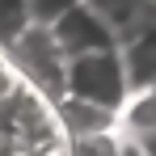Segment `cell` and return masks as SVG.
Segmentation results:
<instances>
[{
	"label": "cell",
	"instance_id": "10",
	"mask_svg": "<svg viewBox=\"0 0 156 156\" xmlns=\"http://www.w3.org/2000/svg\"><path fill=\"white\" fill-rule=\"evenodd\" d=\"M17 156H72V144H68V135L63 139H55V144H42V148H26V152Z\"/></svg>",
	"mask_w": 156,
	"mask_h": 156
},
{
	"label": "cell",
	"instance_id": "9",
	"mask_svg": "<svg viewBox=\"0 0 156 156\" xmlns=\"http://www.w3.org/2000/svg\"><path fill=\"white\" fill-rule=\"evenodd\" d=\"M76 4H84V0H26L30 21H38V26H51L55 17H63V13L76 9Z\"/></svg>",
	"mask_w": 156,
	"mask_h": 156
},
{
	"label": "cell",
	"instance_id": "3",
	"mask_svg": "<svg viewBox=\"0 0 156 156\" xmlns=\"http://www.w3.org/2000/svg\"><path fill=\"white\" fill-rule=\"evenodd\" d=\"M51 34H55L59 51L68 55V59H72V55H84V51H101V47H118V38L110 34V26H105L89 4H76V9H68L63 17H55Z\"/></svg>",
	"mask_w": 156,
	"mask_h": 156
},
{
	"label": "cell",
	"instance_id": "8",
	"mask_svg": "<svg viewBox=\"0 0 156 156\" xmlns=\"http://www.w3.org/2000/svg\"><path fill=\"white\" fill-rule=\"evenodd\" d=\"M26 26H30L26 0H0V47H9Z\"/></svg>",
	"mask_w": 156,
	"mask_h": 156
},
{
	"label": "cell",
	"instance_id": "4",
	"mask_svg": "<svg viewBox=\"0 0 156 156\" xmlns=\"http://www.w3.org/2000/svg\"><path fill=\"white\" fill-rule=\"evenodd\" d=\"M84 4L110 26V34L118 42H127L148 21H156V0H84Z\"/></svg>",
	"mask_w": 156,
	"mask_h": 156
},
{
	"label": "cell",
	"instance_id": "7",
	"mask_svg": "<svg viewBox=\"0 0 156 156\" xmlns=\"http://www.w3.org/2000/svg\"><path fill=\"white\" fill-rule=\"evenodd\" d=\"M68 144H72V156H122V127L68 135Z\"/></svg>",
	"mask_w": 156,
	"mask_h": 156
},
{
	"label": "cell",
	"instance_id": "2",
	"mask_svg": "<svg viewBox=\"0 0 156 156\" xmlns=\"http://www.w3.org/2000/svg\"><path fill=\"white\" fill-rule=\"evenodd\" d=\"M72 97L122 110V101L131 97V80H127V63L118 47H101V51H84L68 59V89Z\"/></svg>",
	"mask_w": 156,
	"mask_h": 156
},
{
	"label": "cell",
	"instance_id": "12",
	"mask_svg": "<svg viewBox=\"0 0 156 156\" xmlns=\"http://www.w3.org/2000/svg\"><path fill=\"white\" fill-rule=\"evenodd\" d=\"M122 156H148V152L139 148V139H131V135H122Z\"/></svg>",
	"mask_w": 156,
	"mask_h": 156
},
{
	"label": "cell",
	"instance_id": "6",
	"mask_svg": "<svg viewBox=\"0 0 156 156\" xmlns=\"http://www.w3.org/2000/svg\"><path fill=\"white\" fill-rule=\"evenodd\" d=\"M118 51H122V63H127L131 89H148L156 80V21H148L127 42H118Z\"/></svg>",
	"mask_w": 156,
	"mask_h": 156
},
{
	"label": "cell",
	"instance_id": "1",
	"mask_svg": "<svg viewBox=\"0 0 156 156\" xmlns=\"http://www.w3.org/2000/svg\"><path fill=\"white\" fill-rule=\"evenodd\" d=\"M4 51H9V59H13V68H17L38 93H47L51 101L63 97V89H68V55L59 51L51 26L30 21Z\"/></svg>",
	"mask_w": 156,
	"mask_h": 156
},
{
	"label": "cell",
	"instance_id": "5",
	"mask_svg": "<svg viewBox=\"0 0 156 156\" xmlns=\"http://www.w3.org/2000/svg\"><path fill=\"white\" fill-rule=\"evenodd\" d=\"M59 122L68 135H89V131H105V127H118V110H110V105H97V101H84V97H72V93H63L59 101Z\"/></svg>",
	"mask_w": 156,
	"mask_h": 156
},
{
	"label": "cell",
	"instance_id": "11",
	"mask_svg": "<svg viewBox=\"0 0 156 156\" xmlns=\"http://www.w3.org/2000/svg\"><path fill=\"white\" fill-rule=\"evenodd\" d=\"M131 139H139V148H144L148 156H156V127H152V131H144V135H131Z\"/></svg>",
	"mask_w": 156,
	"mask_h": 156
}]
</instances>
